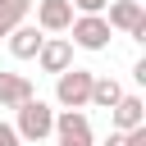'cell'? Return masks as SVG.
<instances>
[{
    "mask_svg": "<svg viewBox=\"0 0 146 146\" xmlns=\"http://www.w3.org/2000/svg\"><path fill=\"white\" fill-rule=\"evenodd\" d=\"M0 146H23V137L14 132V123H0Z\"/></svg>",
    "mask_w": 146,
    "mask_h": 146,
    "instance_id": "obj_15",
    "label": "cell"
},
{
    "mask_svg": "<svg viewBox=\"0 0 146 146\" xmlns=\"http://www.w3.org/2000/svg\"><path fill=\"white\" fill-rule=\"evenodd\" d=\"M36 64H41L46 73H64V68L73 64V41L59 36V32H46V36H41V50H36Z\"/></svg>",
    "mask_w": 146,
    "mask_h": 146,
    "instance_id": "obj_5",
    "label": "cell"
},
{
    "mask_svg": "<svg viewBox=\"0 0 146 146\" xmlns=\"http://www.w3.org/2000/svg\"><path fill=\"white\" fill-rule=\"evenodd\" d=\"M14 114H18L14 132H18L23 141H41V137H50V132H55V110H50L41 96H27Z\"/></svg>",
    "mask_w": 146,
    "mask_h": 146,
    "instance_id": "obj_1",
    "label": "cell"
},
{
    "mask_svg": "<svg viewBox=\"0 0 146 146\" xmlns=\"http://www.w3.org/2000/svg\"><path fill=\"white\" fill-rule=\"evenodd\" d=\"M110 119H114V132H128V128L146 123V100H141V96H128V91H123V96L114 100Z\"/></svg>",
    "mask_w": 146,
    "mask_h": 146,
    "instance_id": "obj_8",
    "label": "cell"
},
{
    "mask_svg": "<svg viewBox=\"0 0 146 146\" xmlns=\"http://www.w3.org/2000/svg\"><path fill=\"white\" fill-rule=\"evenodd\" d=\"M68 32H73L68 41L82 46V50H105V46H110V23H105V14H73Z\"/></svg>",
    "mask_w": 146,
    "mask_h": 146,
    "instance_id": "obj_3",
    "label": "cell"
},
{
    "mask_svg": "<svg viewBox=\"0 0 146 146\" xmlns=\"http://www.w3.org/2000/svg\"><path fill=\"white\" fill-rule=\"evenodd\" d=\"M32 0H0V36H9L18 23H27Z\"/></svg>",
    "mask_w": 146,
    "mask_h": 146,
    "instance_id": "obj_11",
    "label": "cell"
},
{
    "mask_svg": "<svg viewBox=\"0 0 146 146\" xmlns=\"http://www.w3.org/2000/svg\"><path fill=\"white\" fill-rule=\"evenodd\" d=\"M91 68H78V64H68L64 73H55V100L64 105V110H82L87 100H91Z\"/></svg>",
    "mask_w": 146,
    "mask_h": 146,
    "instance_id": "obj_2",
    "label": "cell"
},
{
    "mask_svg": "<svg viewBox=\"0 0 146 146\" xmlns=\"http://www.w3.org/2000/svg\"><path fill=\"white\" fill-rule=\"evenodd\" d=\"M27 96H36L27 73H0V110H18Z\"/></svg>",
    "mask_w": 146,
    "mask_h": 146,
    "instance_id": "obj_9",
    "label": "cell"
},
{
    "mask_svg": "<svg viewBox=\"0 0 146 146\" xmlns=\"http://www.w3.org/2000/svg\"><path fill=\"white\" fill-rule=\"evenodd\" d=\"M123 146H146V123L128 128V132H123Z\"/></svg>",
    "mask_w": 146,
    "mask_h": 146,
    "instance_id": "obj_14",
    "label": "cell"
},
{
    "mask_svg": "<svg viewBox=\"0 0 146 146\" xmlns=\"http://www.w3.org/2000/svg\"><path fill=\"white\" fill-rule=\"evenodd\" d=\"M105 9H110V14H105L110 32H128L132 41H146V14H141L137 0H114V5H105Z\"/></svg>",
    "mask_w": 146,
    "mask_h": 146,
    "instance_id": "obj_4",
    "label": "cell"
},
{
    "mask_svg": "<svg viewBox=\"0 0 146 146\" xmlns=\"http://www.w3.org/2000/svg\"><path fill=\"white\" fill-rule=\"evenodd\" d=\"M68 5H73V14H105L110 0H68Z\"/></svg>",
    "mask_w": 146,
    "mask_h": 146,
    "instance_id": "obj_13",
    "label": "cell"
},
{
    "mask_svg": "<svg viewBox=\"0 0 146 146\" xmlns=\"http://www.w3.org/2000/svg\"><path fill=\"white\" fill-rule=\"evenodd\" d=\"M55 137L59 146H91V123L82 110H59L55 114Z\"/></svg>",
    "mask_w": 146,
    "mask_h": 146,
    "instance_id": "obj_6",
    "label": "cell"
},
{
    "mask_svg": "<svg viewBox=\"0 0 146 146\" xmlns=\"http://www.w3.org/2000/svg\"><path fill=\"white\" fill-rule=\"evenodd\" d=\"M73 5L68 0H36V27L41 32H68Z\"/></svg>",
    "mask_w": 146,
    "mask_h": 146,
    "instance_id": "obj_7",
    "label": "cell"
},
{
    "mask_svg": "<svg viewBox=\"0 0 146 146\" xmlns=\"http://www.w3.org/2000/svg\"><path fill=\"white\" fill-rule=\"evenodd\" d=\"M41 27H32V23H18L14 32H9V55L14 59H36V50H41Z\"/></svg>",
    "mask_w": 146,
    "mask_h": 146,
    "instance_id": "obj_10",
    "label": "cell"
},
{
    "mask_svg": "<svg viewBox=\"0 0 146 146\" xmlns=\"http://www.w3.org/2000/svg\"><path fill=\"white\" fill-rule=\"evenodd\" d=\"M105 146H123V132H110V141Z\"/></svg>",
    "mask_w": 146,
    "mask_h": 146,
    "instance_id": "obj_16",
    "label": "cell"
},
{
    "mask_svg": "<svg viewBox=\"0 0 146 146\" xmlns=\"http://www.w3.org/2000/svg\"><path fill=\"white\" fill-rule=\"evenodd\" d=\"M119 96H123V87H119L114 78H91V100H87V105H96V110H114Z\"/></svg>",
    "mask_w": 146,
    "mask_h": 146,
    "instance_id": "obj_12",
    "label": "cell"
}]
</instances>
